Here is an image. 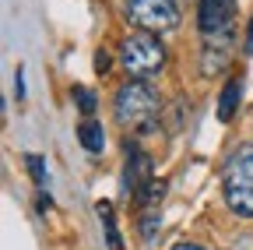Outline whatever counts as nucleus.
<instances>
[{"mask_svg": "<svg viewBox=\"0 0 253 250\" xmlns=\"http://www.w3.org/2000/svg\"><path fill=\"white\" fill-rule=\"evenodd\" d=\"M246 53L253 56V18H250V25H246Z\"/></svg>", "mask_w": 253, "mask_h": 250, "instance_id": "17", "label": "nucleus"}, {"mask_svg": "<svg viewBox=\"0 0 253 250\" xmlns=\"http://www.w3.org/2000/svg\"><path fill=\"white\" fill-rule=\"evenodd\" d=\"M239 99H243V78L236 74V78L225 81V88H221V99H218V120H221V123H229V120L236 116Z\"/></svg>", "mask_w": 253, "mask_h": 250, "instance_id": "9", "label": "nucleus"}, {"mask_svg": "<svg viewBox=\"0 0 253 250\" xmlns=\"http://www.w3.org/2000/svg\"><path fill=\"white\" fill-rule=\"evenodd\" d=\"M78 138H81V145H84L88 155H102V148H106V127L95 116H84L78 123Z\"/></svg>", "mask_w": 253, "mask_h": 250, "instance_id": "8", "label": "nucleus"}, {"mask_svg": "<svg viewBox=\"0 0 253 250\" xmlns=\"http://www.w3.org/2000/svg\"><path fill=\"white\" fill-rule=\"evenodd\" d=\"M221 194L239 218H253V145H239L221 166Z\"/></svg>", "mask_w": 253, "mask_h": 250, "instance_id": "1", "label": "nucleus"}, {"mask_svg": "<svg viewBox=\"0 0 253 250\" xmlns=\"http://www.w3.org/2000/svg\"><path fill=\"white\" fill-rule=\"evenodd\" d=\"M113 67V60H109V53L106 50H99V53H95V71H99V74H106Z\"/></svg>", "mask_w": 253, "mask_h": 250, "instance_id": "15", "label": "nucleus"}, {"mask_svg": "<svg viewBox=\"0 0 253 250\" xmlns=\"http://www.w3.org/2000/svg\"><path fill=\"white\" fill-rule=\"evenodd\" d=\"M172 250H204V247H197V243H179V247H172Z\"/></svg>", "mask_w": 253, "mask_h": 250, "instance_id": "18", "label": "nucleus"}, {"mask_svg": "<svg viewBox=\"0 0 253 250\" xmlns=\"http://www.w3.org/2000/svg\"><path fill=\"white\" fill-rule=\"evenodd\" d=\"M158 233H162V215L151 208V211L141 215V240H144V243H155Z\"/></svg>", "mask_w": 253, "mask_h": 250, "instance_id": "11", "label": "nucleus"}, {"mask_svg": "<svg viewBox=\"0 0 253 250\" xmlns=\"http://www.w3.org/2000/svg\"><path fill=\"white\" fill-rule=\"evenodd\" d=\"M25 166H28L32 180H36V187L42 191V187L49 183V169H46V159H42V155H25Z\"/></svg>", "mask_w": 253, "mask_h": 250, "instance_id": "12", "label": "nucleus"}, {"mask_svg": "<svg viewBox=\"0 0 253 250\" xmlns=\"http://www.w3.org/2000/svg\"><path fill=\"white\" fill-rule=\"evenodd\" d=\"M120 60H123V67L130 71L134 78H148V74H155V71H162V64H166V46L158 43V36H151V32H134V36L123 39Z\"/></svg>", "mask_w": 253, "mask_h": 250, "instance_id": "3", "label": "nucleus"}, {"mask_svg": "<svg viewBox=\"0 0 253 250\" xmlns=\"http://www.w3.org/2000/svg\"><path fill=\"white\" fill-rule=\"evenodd\" d=\"M126 18L144 32H172L179 28V7L176 0H126Z\"/></svg>", "mask_w": 253, "mask_h": 250, "instance_id": "4", "label": "nucleus"}, {"mask_svg": "<svg viewBox=\"0 0 253 250\" xmlns=\"http://www.w3.org/2000/svg\"><path fill=\"white\" fill-rule=\"evenodd\" d=\"M232 21H236V0H201L197 25L204 39H232Z\"/></svg>", "mask_w": 253, "mask_h": 250, "instance_id": "5", "label": "nucleus"}, {"mask_svg": "<svg viewBox=\"0 0 253 250\" xmlns=\"http://www.w3.org/2000/svg\"><path fill=\"white\" fill-rule=\"evenodd\" d=\"M151 166H155V162H151V155H148V151H141V148H137L134 141H126V166H123V191L137 198V194L144 191V187H148V183L155 180V176H151Z\"/></svg>", "mask_w": 253, "mask_h": 250, "instance_id": "6", "label": "nucleus"}, {"mask_svg": "<svg viewBox=\"0 0 253 250\" xmlns=\"http://www.w3.org/2000/svg\"><path fill=\"white\" fill-rule=\"evenodd\" d=\"M229 43H232V39H204V53H201V74H204V78L225 74V67L232 64Z\"/></svg>", "mask_w": 253, "mask_h": 250, "instance_id": "7", "label": "nucleus"}, {"mask_svg": "<svg viewBox=\"0 0 253 250\" xmlns=\"http://www.w3.org/2000/svg\"><path fill=\"white\" fill-rule=\"evenodd\" d=\"M162 194H166V180H151L134 201H137L141 208H148V204H155V201H162Z\"/></svg>", "mask_w": 253, "mask_h": 250, "instance_id": "13", "label": "nucleus"}, {"mask_svg": "<svg viewBox=\"0 0 253 250\" xmlns=\"http://www.w3.org/2000/svg\"><path fill=\"white\" fill-rule=\"evenodd\" d=\"M99 218H102V226H106V236H109V250H123V243H120V233H116V222H113V204L109 201H102L99 208Z\"/></svg>", "mask_w": 253, "mask_h": 250, "instance_id": "10", "label": "nucleus"}, {"mask_svg": "<svg viewBox=\"0 0 253 250\" xmlns=\"http://www.w3.org/2000/svg\"><path fill=\"white\" fill-rule=\"evenodd\" d=\"M74 102H78V109L84 113V116H91L95 113V96L88 88H74Z\"/></svg>", "mask_w": 253, "mask_h": 250, "instance_id": "14", "label": "nucleus"}, {"mask_svg": "<svg viewBox=\"0 0 253 250\" xmlns=\"http://www.w3.org/2000/svg\"><path fill=\"white\" fill-rule=\"evenodd\" d=\"M14 96H18V99H25V71H21V67L14 71Z\"/></svg>", "mask_w": 253, "mask_h": 250, "instance_id": "16", "label": "nucleus"}, {"mask_svg": "<svg viewBox=\"0 0 253 250\" xmlns=\"http://www.w3.org/2000/svg\"><path fill=\"white\" fill-rule=\"evenodd\" d=\"M113 109H116V120L123 123V127H134V131L148 134V131H155L158 96H155V88L144 85V81H126V85H120V92H116Z\"/></svg>", "mask_w": 253, "mask_h": 250, "instance_id": "2", "label": "nucleus"}]
</instances>
